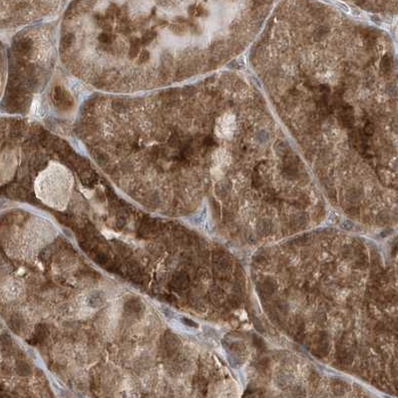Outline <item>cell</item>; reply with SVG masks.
Returning a JSON list of instances; mask_svg holds the SVG:
<instances>
[{
    "instance_id": "1",
    "label": "cell",
    "mask_w": 398,
    "mask_h": 398,
    "mask_svg": "<svg viewBox=\"0 0 398 398\" xmlns=\"http://www.w3.org/2000/svg\"><path fill=\"white\" fill-rule=\"evenodd\" d=\"M73 183V176L66 167L51 162L37 176L34 190L37 198L46 206L63 211L69 203Z\"/></svg>"
}]
</instances>
